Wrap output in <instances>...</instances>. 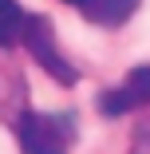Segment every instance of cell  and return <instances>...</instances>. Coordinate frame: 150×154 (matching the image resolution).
Wrapping results in <instances>:
<instances>
[{"label":"cell","mask_w":150,"mask_h":154,"mask_svg":"<svg viewBox=\"0 0 150 154\" xmlns=\"http://www.w3.org/2000/svg\"><path fill=\"white\" fill-rule=\"evenodd\" d=\"M146 103H150V63L130 67V71L123 75V83H115L111 91H103V95L95 99L99 115H107V119L130 115V111H138V107H146Z\"/></svg>","instance_id":"cell-3"},{"label":"cell","mask_w":150,"mask_h":154,"mask_svg":"<svg viewBox=\"0 0 150 154\" xmlns=\"http://www.w3.org/2000/svg\"><path fill=\"white\" fill-rule=\"evenodd\" d=\"M83 16L99 24V28H118V24H127L138 8V0H83Z\"/></svg>","instance_id":"cell-5"},{"label":"cell","mask_w":150,"mask_h":154,"mask_svg":"<svg viewBox=\"0 0 150 154\" xmlns=\"http://www.w3.org/2000/svg\"><path fill=\"white\" fill-rule=\"evenodd\" d=\"M24 20H28V12L16 4V0H0V48L20 44V36H24Z\"/></svg>","instance_id":"cell-6"},{"label":"cell","mask_w":150,"mask_h":154,"mask_svg":"<svg viewBox=\"0 0 150 154\" xmlns=\"http://www.w3.org/2000/svg\"><path fill=\"white\" fill-rule=\"evenodd\" d=\"M24 48L32 51V59L55 79V83H63V87H71V83H79V67L71 63V59L59 51V44H55V28H51V20L47 16H28L24 20Z\"/></svg>","instance_id":"cell-2"},{"label":"cell","mask_w":150,"mask_h":154,"mask_svg":"<svg viewBox=\"0 0 150 154\" xmlns=\"http://www.w3.org/2000/svg\"><path fill=\"white\" fill-rule=\"evenodd\" d=\"M4 51H8V48H0V122H20L28 91H24V75H20V67L12 63Z\"/></svg>","instance_id":"cell-4"},{"label":"cell","mask_w":150,"mask_h":154,"mask_svg":"<svg viewBox=\"0 0 150 154\" xmlns=\"http://www.w3.org/2000/svg\"><path fill=\"white\" fill-rule=\"evenodd\" d=\"M16 138L24 154H71L75 115L67 111H24L16 122Z\"/></svg>","instance_id":"cell-1"},{"label":"cell","mask_w":150,"mask_h":154,"mask_svg":"<svg viewBox=\"0 0 150 154\" xmlns=\"http://www.w3.org/2000/svg\"><path fill=\"white\" fill-rule=\"evenodd\" d=\"M63 4H83V0H63Z\"/></svg>","instance_id":"cell-7"}]
</instances>
